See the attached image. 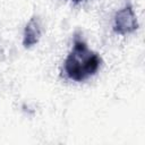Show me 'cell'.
<instances>
[{"label":"cell","instance_id":"cell-2","mask_svg":"<svg viewBox=\"0 0 145 145\" xmlns=\"http://www.w3.org/2000/svg\"><path fill=\"white\" fill-rule=\"evenodd\" d=\"M137 28H138V22L136 15L134 12L131 3L128 2L123 8L119 9L116 12L113 31L120 35H125L136 31Z\"/></svg>","mask_w":145,"mask_h":145},{"label":"cell","instance_id":"cell-4","mask_svg":"<svg viewBox=\"0 0 145 145\" xmlns=\"http://www.w3.org/2000/svg\"><path fill=\"white\" fill-rule=\"evenodd\" d=\"M71 1H72V2H75V3H78V2H80L82 0H71Z\"/></svg>","mask_w":145,"mask_h":145},{"label":"cell","instance_id":"cell-1","mask_svg":"<svg viewBox=\"0 0 145 145\" xmlns=\"http://www.w3.org/2000/svg\"><path fill=\"white\" fill-rule=\"evenodd\" d=\"M101 58L88 49L87 44L77 34L74 39V49L65 60V72L75 82H83L93 76L101 66Z\"/></svg>","mask_w":145,"mask_h":145},{"label":"cell","instance_id":"cell-3","mask_svg":"<svg viewBox=\"0 0 145 145\" xmlns=\"http://www.w3.org/2000/svg\"><path fill=\"white\" fill-rule=\"evenodd\" d=\"M40 37H41V24L39 18L34 16L29 19V22L25 26L23 44L25 48H31L40 41Z\"/></svg>","mask_w":145,"mask_h":145}]
</instances>
